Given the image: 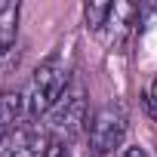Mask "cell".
Wrapping results in <instances>:
<instances>
[{
	"label": "cell",
	"instance_id": "obj_3",
	"mask_svg": "<svg viewBox=\"0 0 157 157\" xmlns=\"http://www.w3.org/2000/svg\"><path fill=\"white\" fill-rule=\"evenodd\" d=\"M46 117H49L52 132H65V136L80 132L83 123H86V90H83V83L71 80V86L65 90V96L59 99V105Z\"/></svg>",
	"mask_w": 157,
	"mask_h": 157
},
{
	"label": "cell",
	"instance_id": "obj_1",
	"mask_svg": "<svg viewBox=\"0 0 157 157\" xmlns=\"http://www.w3.org/2000/svg\"><path fill=\"white\" fill-rule=\"evenodd\" d=\"M71 86V74L65 68V59L59 52H52L49 59H43L34 74L28 77V86L22 90V102H25V117H43L49 114L59 99L65 96V90Z\"/></svg>",
	"mask_w": 157,
	"mask_h": 157
},
{
	"label": "cell",
	"instance_id": "obj_4",
	"mask_svg": "<svg viewBox=\"0 0 157 157\" xmlns=\"http://www.w3.org/2000/svg\"><path fill=\"white\" fill-rule=\"evenodd\" d=\"M49 136L37 126H13L0 136V157H43L49 148Z\"/></svg>",
	"mask_w": 157,
	"mask_h": 157
},
{
	"label": "cell",
	"instance_id": "obj_8",
	"mask_svg": "<svg viewBox=\"0 0 157 157\" xmlns=\"http://www.w3.org/2000/svg\"><path fill=\"white\" fill-rule=\"evenodd\" d=\"M43 157H68V151H65V145L59 142V139H52L49 142V148H46V154Z\"/></svg>",
	"mask_w": 157,
	"mask_h": 157
},
{
	"label": "cell",
	"instance_id": "obj_7",
	"mask_svg": "<svg viewBox=\"0 0 157 157\" xmlns=\"http://www.w3.org/2000/svg\"><path fill=\"white\" fill-rule=\"evenodd\" d=\"M145 102H148V108H151V114L157 117V77L151 80V86H148V93H145Z\"/></svg>",
	"mask_w": 157,
	"mask_h": 157
},
{
	"label": "cell",
	"instance_id": "obj_9",
	"mask_svg": "<svg viewBox=\"0 0 157 157\" xmlns=\"http://www.w3.org/2000/svg\"><path fill=\"white\" fill-rule=\"evenodd\" d=\"M123 157H148V151H145V148H126Z\"/></svg>",
	"mask_w": 157,
	"mask_h": 157
},
{
	"label": "cell",
	"instance_id": "obj_5",
	"mask_svg": "<svg viewBox=\"0 0 157 157\" xmlns=\"http://www.w3.org/2000/svg\"><path fill=\"white\" fill-rule=\"evenodd\" d=\"M19 3H0V52H10L19 37Z\"/></svg>",
	"mask_w": 157,
	"mask_h": 157
},
{
	"label": "cell",
	"instance_id": "obj_6",
	"mask_svg": "<svg viewBox=\"0 0 157 157\" xmlns=\"http://www.w3.org/2000/svg\"><path fill=\"white\" fill-rule=\"evenodd\" d=\"M83 13H86V25L99 34V31H102V25H105V19H108V3H90Z\"/></svg>",
	"mask_w": 157,
	"mask_h": 157
},
{
	"label": "cell",
	"instance_id": "obj_2",
	"mask_svg": "<svg viewBox=\"0 0 157 157\" xmlns=\"http://www.w3.org/2000/svg\"><path fill=\"white\" fill-rule=\"evenodd\" d=\"M129 129V114L123 105H105L93 114L90 126H86V139H90V151L96 157L111 154L114 148H120V142L126 139Z\"/></svg>",
	"mask_w": 157,
	"mask_h": 157
}]
</instances>
